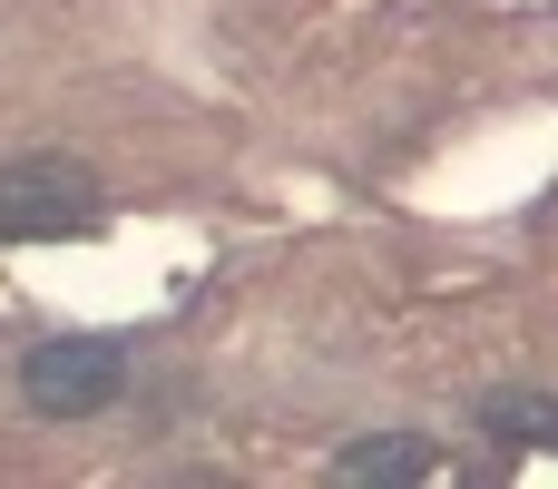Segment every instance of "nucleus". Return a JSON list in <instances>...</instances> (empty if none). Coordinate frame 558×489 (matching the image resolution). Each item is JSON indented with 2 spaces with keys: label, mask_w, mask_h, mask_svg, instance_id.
I'll return each mask as SVG.
<instances>
[{
  "label": "nucleus",
  "mask_w": 558,
  "mask_h": 489,
  "mask_svg": "<svg viewBox=\"0 0 558 489\" xmlns=\"http://www.w3.org/2000/svg\"><path fill=\"white\" fill-rule=\"evenodd\" d=\"M108 225V186L78 157H10L0 167V235L10 245H78Z\"/></svg>",
  "instance_id": "obj_1"
},
{
  "label": "nucleus",
  "mask_w": 558,
  "mask_h": 489,
  "mask_svg": "<svg viewBox=\"0 0 558 489\" xmlns=\"http://www.w3.org/2000/svg\"><path fill=\"white\" fill-rule=\"evenodd\" d=\"M118 392H128V353L108 333H49L20 353V402L39 421H98Z\"/></svg>",
  "instance_id": "obj_2"
},
{
  "label": "nucleus",
  "mask_w": 558,
  "mask_h": 489,
  "mask_svg": "<svg viewBox=\"0 0 558 489\" xmlns=\"http://www.w3.org/2000/svg\"><path fill=\"white\" fill-rule=\"evenodd\" d=\"M481 421H490V441H510V451H558V402L549 392H490Z\"/></svg>",
  "instance_id": "obj_3"
},
{
  "label": "nucleus",
  "mask_w": 558,
  "mask_h": 489,
  "mask_svg": "<svg viewBox=\"0 0 558 489\" xmlns=\"http://www.w3.org/2000/svg\"><path fill=\"white\" fill-rule=\"evenodd\" d=\"M432 470H441V461H432V451H422V441H353V451H343V461H333V480H432Z\"/></svg>",
  "instance_id": "obj_4"
}]
</instances>
